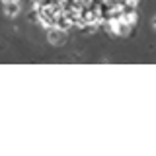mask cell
<instances>
[{"mask_svg": "<svg viewBox=\"0 0 156 156\" xmlns=\"http://www.w3.org/2000/svg\"><path fill=\"white\" fill-rule=\"evenodd\" d=\"M65 39H66V35H65L62 29H58V27H51V29H49V41H51V43H55V45H62Z\"/></svg>", "mask_w": 156, "mask_h": 156, "instance_id": "obj_1", "label": "cell"}, {"mask_svg": "<svg viewBox=\"0 0 156 156\" xmlns=\"http://www.w3.org/2000/svg\"><path fill=\"white\" fill-rule=\"evenodd\" d=\"M131 23H127V22H123V20H119V22H113V29H115V33L117 35H127V33L131 31Z\"/></svg>", "mask_w": 156, "mask_h": 156, "instance_id": "obj_2", "label": "cell"}, {"mask_svg": "<svg viewBox=\"0 0 156 156\" xmlns=\"http://www.w3.org/2000/svg\"><path fill=\"white\" fill-rule=\"evenodd\" d=\"M57 27H58V29H62V31H66V29H70V27H72L70 20H68V16H66L65 12H62V14H57Z\"/></svg>", "mask_w": 156, "mask_h": 156, "instance_id": "obj_3", "label": "cell"}, {"mask_svg": "<svg viewBox=\"0 0 156 156\" xmlns=\"http://www.w3.org/2000/svg\"><path fill=\"white\" fill-rule=\"evenodd\" d=\"M4 12H6V16H16L20 12V4L16 0H12V2H4Z\"/></svg>", "mask_w": 156, "mask_h": 156, "instance_id": "obj_4", "label": "cell"}, {"mask_svg": "<svg viewBox=\"0 0 156 156\" xmlns=\"http://www.w3.org/2000/svg\"><path fill=\"white\" fill-rule=\"evenodd\" d=\"M154 26H156V18H154Z\"/></svg>", "mask_w": 156, "mask_h": 156, "instance_id": "obj_5", "label": "cell"}]
</instances>
